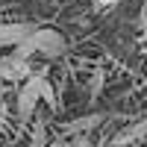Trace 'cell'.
I'll use <instances>...</instances> for the list:
<instances>
[{
  "label": "cell",
  "instance_id": "cell-9",
  "mask_svg": "<svg viewBox=\"0 0 147 147\" xmlns=\"http://www.w3.org/2000/svg\"><path fill=\"white\" fill-rule=\"evenodd\" d=\"M97 3H100V6H118L121 0H97Z\"/></svg>",
  "mask_w": 147,
  "mask_h": 147
},
{
  "label": "cell",
  "instance_id": "cell-10",
  "mask_svg": "<svg viewBox=\"0 0 147 147\" xmlns=\"http://www.w3.org/2000/svg\"><path fill=\"white\" fill-rule=\"evenodd\" d=\"M6 94V82H0V97H3Z\"/></svg>",
  "mask_w": 147,
  "mask_h": 147
},
{
  "label": "cell",
  "instance_id": "cell-2",
  "mask_svg": "<svg viewBox=\"0 0 147 147\" xmlns=\"http://www.w3.org/2000/svg\"><path fill=\"white\" fill-rule=\"evenodd\" d=\"M38 103H41V94H38V71H32L30 77L21 82L18 97H15V115H18L21 124H30V121H32Z\"/></svg>",
  "mask_w": 147,
  "mask_h": 147
},
{
  "label": "cell",
  "instance_id": "cell-6",
  "mask_svg": "<svg viewBox=\"0 0 147 147\" xmlns=\"http://www.w3.org/2000/svg\"><path fill=\"white\" fill-rule=\"evenodd\" d=\"M103 124V115L100 112H91V115H82V118H74L71 124L65 127V136H74V132H91Z\"/></svg>",
  "mask_w": 147,
  "mask_h": 147
},
{
  "label": "cell",
  "instance_id": "cell-1",
  "mask_svg": "<svg viewBox=\"0 0 147 147\" xmlns=\"http://www.w3.org/2000/svg\"><path fill=\"white\" fill-rule=\"evenodd\" d=\"M27 38L32 44V53L41 56V59H47V62H53V59H59V56L68 53L65 35L59 32V30H53V27H35Z\"/></svg>",
  "mask_w": 147,
  "mask_h": 147
},
{
  "label": "cell",
  "instance_id": "cell-4",
  "mask_svg": "<svg viewBox=\"0 0 147 147\" xmlns=\"http://www.w3.org/2000/svg\"><path fill=\"white\" fill-rule=\"evenodd\" d=\"M35 30V24L30 21H15V24H0V50H6V47H15L24 35H30Z\"/></svg>",
  "mask_w": 147,
  "mask_h": 147
},
{
  "label": "cell",
  "instance_id": "cell-7",
  "mask_svg": "<svg viewBox=\"0 0 147 147\" xmlns=\"http://www.w3.org/2000/svg\"><path fill=\"white\" fill-rule=\"evenodd\" d=\"M38 94H41V103H44L47 109H50V112H56V109H59L56 91H53L50 80H47V71H38Z\"/></svg>",
  "mask_w": 147,
  "mask_h": 147
},
{
  "label": "cell",
  "instance_id": "cell-3",
  "mask_svg": "<svg viewBox=\"0 0 147 147\" xmlns=\"http://www.w3.org/2000/svg\"><path fill=\"white\" fill-rule=\"evenodd\" d=\"M30 74H32V65H30L27 56H21V53H3L0 56V82L18 85V82L27 80Z\"/></svg>",
  "mask_w": 147,
  "mask_h": 147
},
{
  "label": "cell",
  "instance_id": "cell-8",
  "mask_svg": "<svg viewBox=\"0 0 147 147\" xmlns=\"http://www.w3.org/2000/svg\"><path fill=\"white\" fill-rule=\"evenodd\" d=\"M30 141H32V144H44V141H47V129H44V121H35Z\"/></svg>",
  "mask_w": 147,
  "mask_h": 147
},
{
  "label": "cell",
  "instance_id": "cell-11",
  "mask_svg": "<svg viewBox=\"0 0 147 147\" xmlns=\"http://www.w3.org/2000/svg\"><path fill=\"white\" fill-rule=\"evenodd\" d=\"M0 127H3V106H0Z\"/></svg>",
  "mask_w": 147,
  "mask_h": 147
},
{
  "label": "cell",
  "instance_id": "cell-5",
  "mask_svg": "<svg viewBox=\"0 0 147 147\" xmlns=\"http://www.w3.org/2000/svg\"><path fill=\"white\" fill-rule=\"evenodd\" d=\"M144 138H147V118L138 121V124H127L118 136H112V144L121 147V144H136V141H144Z\"/></svg>",
  "mask_w": 147,
  "mask_h": 147
}]
</instances>
